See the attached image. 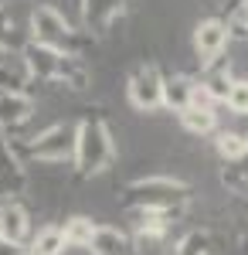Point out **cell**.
Returning a JSON list of instances; mask_svg holds the SVG:
<instances>
[{"label":"cell","instance_id":"cell-18","mask_svg":"<svg viewBox=\"0 0 248 255\" xmlns=\"http://www.w3.org/2000/svg\"><path fill=\"white\" fill-rule=\"evenodd\" d=\"M211 252H214V232H208V228L187 232L173 249V255H211Z\"/></svg>","mask_w":248,"mask_h":255},{"label":"cell","instance_id":"cell-2","mask_svg":"<svg viewBox=\"0 0 248 255\" xmlns=\"http://www.w3.org/2000/svg\"><path fill=\"white\" fill-rule=\"evenodd\" d=\"M20 58H24L27 72H31L34 79L51 82V85H65V89H72V92L89 89V82H92V75H89V68H85L82 58L61 55V51H51V48H41L34 41L24 44Z\"/></svg>","mask_w":248,"mask_h":255},{"label":"cell","instance_id":"cell-14","mask_svg":"<svg viewBox=\"0 0 248 255\" xmlns=\"http://www.w3.org/2000/svg\"><path fill=\"white\" fill-rule=\"evenodd\" d=\"M214 146H218V153H221V160H225V163H242V160L248 157V133L225 129V133H218Z\"/></svg>","mask_w":248,"mask_h":255},{"label":"cell","instance_id":"cell-12","mask_svg":"<svg viewBox=\"0 0 248 255\" xmlns=\"http://www.w3.org/2000/svg\"><path fill=\"white\" fill-rule=\"evenodd\" d=\"M20 187H24V170H20L17 150L0 139V197L17 194Z\"/></svg>","mask_w":248,"mask_h":255},{"label":"cell","instance_id":"cell-8","mask_svg":"<svg viewBox=\"0 0 248 255\" xmlns=\"http://www.w3.org/2000/svg\"><path fill=\"white\" fill-rule=\"evenodd\" d=\"M34 116V99L20 89H0V129H17Z\"/></svg>","mask_w":248,"mask_h":255},{"label":"cell","instance_id":"cell-10","mask_svg":"<svg viewBox=\"0 0 248 255\" xmlns=\"http://www.w3.org/2000/svg\"><path fill=\"white\" fill-rule=\"evenodd\" d=\"M126 3L129 0H82V17L96 31H109L126 14Z\"/></svg>","mask_w":248,"mask_h":255},{"label":"cell","instance_id":"cell-11","mask_svg":"<svg viewBox=\"0 0 248 255\" xmlns=\"http://www.w3.org/2000/svg\"><path fill=\"white\" fill-rule=\"evenodd\" d=\"M194 102V79L191 75H163V109L170 113H184Z\"/></svg>","mask_w":248,"mask_h":255},{"label":"cell","instance_id":"cell-20","mask_svg":"<svg viewBox=\"0 0 248 255\" xmlns=\"http://www.w3.org/2000/svg\"><path fill=\"white\" fill-rule=\"evenodd\" d=\"M231 75H228V68H214V65H208V75L201 79V85L208 89V96L211 102H228V92H231Z\"/></svg>","mask_w":248,"mask_h":255},{"label":"cell","instance_id":"cell-6","mask_svg":"<svg viewBox=\"0 0 248 255\" xmlns=\"http://www.w3.org/2000/svg\"><path fill=\"white\" fill-rule=\"evenodd\" d=\"M126 96L133 102V109L139 113H156L163 106V75L156 65H143L136 68L129 82H126Z\"/></svg>","mask_w":248,"mask_h":255},{"label":"cell","instance_id":"cell-1","mask_svg":"<svg viewBox=\"0 0 248 255\" xmlns=\"http://www.w3.org/2000/svg\"><path fill=\"white\" fill-rule=\"evenodd\" d=\"M191 197V184L180 177H139L123 187L119 204L139 215H163L167 221L184 211Z\"/></svg>","mask_w":248,"mask_h":255},{"label":"cell","instance_id":"cell-16","mask_svg":"<svg viewBox=\"0 0 248 255\" xmlns=\"http://www.w3.org/2000/svg\"><path fill=\"white\" fill-rule=\"evenodd\" d=\"M96 221L85 215H75L65 221V228H61V235H65V245H72V249H89V242L96 235Z\"/></svg>","mask_w":248,"mask_h":255},{"label":"cell","instance_id":"cell-15","mask_svg":"<svg viewBox=\"0 0 248 255\" xmlns=\"http://www.w3.org/2000/svg\"><path fill=\"white\" fill-rule=\"evenodd\" d=\"M180 126L194 133V136H208L218 129V113L214 109H201V106H191V109H184L180 113Z\"/></svg>","mask_w":248,"mask_h":255},{"label":"cell","instance_id":"cell-22","mask_svg":"<svg viewBox=\"0 0 248 255\" xmlns=\"http://www.w3.org/2000/svg\"><path fill=\"white\" fill-rule=\"evenodd\" d=\"M17 41V24H14V7L0 3V55H7Z\"/></svg>","mask_w":248,"mask_h":255},{"label":"cell","instance_id":"cell-3","mask_svg":"<svg viewBox=\"0 0 248 255\" xmlns=\"http://www.w3.org/2000/svg\"><path fill=\"white\" fill-rule=\"evenodd\" d=\"M72 163H75L78 177H96L116 163L113 129L106 126V119L85 116L75 123V153H72Z\"/></svg>","mask_w":248,"mask_h":255},{"label":"cell","instance_id":"cell-26","mask_svg":"<svg viewBox=\"0 0 248 255\" xmlns=\"http://www.w3.org/2000/svg\"><path fill=\"white\" fill-rule=\"evenodd\" d=\"M245 238H248V232H245Z\"/></svg>","mask_w":248,"mask_h":255},{"label":"cell","instance_id":"cell-17","mask_svg":"<svg viewBox=\"0 0 248 255\" xmlns=\"http://www.w3.org/2000/svg\"><path fill=\"white\" fill-rule=\"evenodd\" d=\"M31 255H61L65 252V235H61V228L58 225H44L38 235L31 238Z\"/></svg>","mask_w":248,"mask_h":255},{"label":"cell","instance_id":"cell-23","mask_svg":"<svg viewBox=\"0 0 248 255\" xmlns=\"http://www.w3.org/2000/svg\"><path fill=\"white\" fill-rule=\"evenodd\" d=\"M228 106L235 116H248V79H235L231 82V92H228Z\"/></svg>","mask_w":248,"mask_h":255},{"label":"cell","instance_id":"cell-13","mask_svg":"<svg viewBox=\"0 0 248 255\" xmlns=\"http://www.w3.org/2000/svg\"><path fill=\"white\" fill-rule=\"evenodd\" d=\"M89 252L92 255H129V235L126 232H119L113 225H99L92 242H89Z\"/></svg>","mask_w":248,"mask_h":255},{"label":"cell","instance_id":"cell-9","mask_svg":"<svg viewBox=\"0 0 248 255\" xmlns=\"http://www.w3.org/2000/svg\"><path fill=\"white\" fill-rule=\"evenodd\" d=\"M0 238L10 245H27L31 238V215L20 208L17 201H3L0 204Z\"/></svg>","mask_w":248,"mask_h":255},{"label":"cell","instance_id":"cell-19","mask_svg":"<svg viewBox=\"0 0 248 255\" xmlns=\"http://www.w3.org/2000/svg\"><path fill=\"white\" fill-rule=\"evenodd\" d=\"M167 225H170V221L163 215H139V221H136V242L146 245V249L156 245L160 238L167 235Z\"/></svg>","mask_w":248,"mask_h":255},{"label":"cell","instance_id":"cell-5","mask_svg":"<svg viewBox=\"0 0 248 255\" xmlns=\"http://www.w3.org/2000/svg\"><path fill=\"white\" fill-rule=\"evenodd\" d=\"M72 153H75V123H55L24 146V157L41 163H65L72 160Z\"/></svg>","mask_w":248,"mask_h":255},{"label":"cell","instance_id":"cell-24","mask_svg":"<svg viewBox=\"0 0 248 255\" xmlns=\"http://www.w3.org/2000/svg\"><path fill=\"white\" fill-rule=\"evenodd\" d=\"M235 24L248 31V0H242V3H238V14H235Z\"/></svg>","mask_w":248,"mask_h":255},{"label":"cell","instance_id":"cell-21","mask_svg":"<svg viewBox=\"0 0 248 255\" xmlns=\"http://www.w3.org/2000/svg\"><path fill=\"white\" fill-rule=\"evenodd\" d=\"M221 184L228 187V194L248 197V167H242V163H225L221 167Z\"/></svg>","mask_w":248,"mask_h":255},{"label":"cell","instance_id":"cell-4","mask_svg":"<svg viewBox=\"0 0 248 255\" xmlns=\"http://www.w3.org/2000/svg\"><path fill=\"white\" fill-rule=\"evenodd\" d=\"M31 41L41 44V48L72 55V58H82L92 48V38H85L75 24L51 3H41V7L31 10Z\"/></svg>","mask_w":248,"mask_h":255},{"label":"cell","instance_id":"cell-25","mask_svg":"<svg viewBox=\"0 0 248 255\" xmlns=\"http://www.w3.org/2000/svg\"><path fill=\"white\" fill-rule=\"evenodd\" d=\"M0 255H27V249H20V245H10V242H3V238H0Z\"/></svg>","mask_w":248,"mask_h":255},{"label":"cell","instance_id":"cell-7","mask_svg":"<svg viewBox=\"0 0 248 255\" xmlns=\"http://www.w3.org/2000/svg\"><path fill=\"white\" fill-rule=\"evenodd\" d=\"M228 41H231V24H225L221 17H204L194 27V51H197L201 65H214L225 55Z\"/></svg>","mask_w":248,"mask_h":255}]
</instances>
